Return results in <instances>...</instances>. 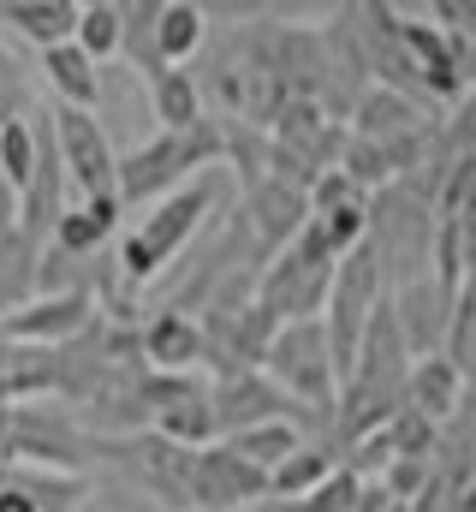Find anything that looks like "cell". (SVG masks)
Segmentation results:
<instances>
[{
    "instance_id": "cell-1",
    "label": "cell",
    "mask_w": 476,
    "mask_h": 512,
    "mask_svg": "<svg viewBox=\"0 0 476 512\" xmlns=\"http://www.w3.org/2000/svg\"><path fill=\"white\" fill-rule=\"evenodd\" d=\"M221 155H227V137L209 120L197 131H161L155 143H143V149H131L119 161V209L125 203H161V197L185 191L191 173L209 167V161H221Z\"/></svg>"
},
{
    "instance_id": "cell-2",
    "label": "cell",
    "mask_w": 476,
    "mask_h": 512,
    "mask_svg": "<svg viewBox=\"0 0 476 512\" xmlns=\"http://www.w3.org/2000/svg\"><path fill=\"white\" fill-rule=\"evenodd\" d=\"M209 203H215V185H209V179H197V185H185V191L161 197V203H155V209H149V215L119 239V274H125L131 286L155 280L173 256H185V245L197 239V227H203Z\"/></svg>"
},
{
    "instance_id": "cell-3",
    "label": "cell",
    "mask_w": 476,
    "mask_h": 512,
    "mask_svg": "<svg viewBox=\"0 0 476 512\" xmlns=\"http://www.w3.org/2000/svg\"><path fill=\"white\" fill-rule=\"evenodd\" d=\"M262 376L304 405H322V411L340 405V370H334L322 322H286L262 352Z\"/></svg>"
},
{
    "instance_id": "cell-4",
    "label": "cell",
    "mask_w": 476,
    "mask_h": 512,
    "mask_svg": "<svg viewBox=\"0 0 476 512\" xmlns=\"http://www.w3.org/2000/svg\"><path fill=\"white\" fill-rule=\"evenodd\" d=\"M48 131H54L60 167H66V185L78 191V203H114L119 197V155H114V143L102 137L96 114L60 108Z\"/></svg>"
},
{
    "instance_id": "cell-5",
    "label": "cell",
    "mask_w": 476,
    "mask_h": 512,
    "mask_svg": "<svg viewBox=\"0 0 476 512\" xmlns=\"http://www.w3.org/2000/svg\"><path fill=\"white\" fill-rule=\"evenodd\" d=\"M185 501L197 512H238L268 501V477L256 465H244L227 441L191 453V477H185Z\"/></svg>"
},
{
    "instance_id": "cell-6",
    "label": "cell",
    "mask_w": 476,
    "mask_h": 512,
    "mask_svg": "<svg viewBox=\"0 0 476 512\" xmlns=\"http://www.w3.org/2000/svg\"><path fill=\"white\" fill-rule=\"evenodd\" d=\"M90 286H78V292H48V298H30V304H18L6 322H0V334L6 340H18V346H36V352H48V346H66V340H78V334H90Z\"/></svg>"
},
{
    "instance_id": "cell-7",
    "label": "cell",
    "mask_w": 476,
    "mask_h": 512,
    "mask_svg": "<svg viewBox=\"0 0 476 512\" xmlns=\"http://www.w3.org/2000/svg\"><path fill=\"white\" fill-rule=\"evenodd\" d=\"M310 221V191L298 185H280L268 173L250 179V197H244V233L262 245V251H286Z\"/></svg>"
},
{
    "instance_id": "cell-8",
    "label": "cell",
    "mask_w": 476,
    "mask_h": 512,
    "mask_svg": "<svg viewBox=\"0 0 476 512\" xmlns=\"http://www.w3.org/2000/svg\"><path fill=\"white\" fill-rule=\"evenodd\" d=\"M209 405H215V435H244V429H256V423H274V417H292V405H286V393L268 382L262 370H244L233 382H215L209 387Z\"/></svg>"
},
{
    "instance_id": "cell-9",
    "label": "cell",
    "mask_w": 476,
    "mask_h": 512,
    "mask_svg": "<svg viewBox=\"0 0 476 512\" xmlns=\"http://www.w3.org/2000/svg\"><path fill=\"white\" fill-rule=\"evenodd\" d=\"M387 310H393V322L405 334V352L411 358H435V346L447 340V322H453V292H441L423 274V280H405Z\"/></svg>"
},
{
    "instance_id": "cell-10",
    "label": "cell",
    "mask_w": 476,
    "mask_h": 512,
    "mask_svg": "<svg viewBox=\"0 0 476 512\" xmlns=\"http://www.w3.org/2000/svg\"><path fill=\"white\" fill-rule=\"evenodd\" d=\"M137 346H143L149 376H191L203 364V322H191L185 310H161V316H149Z\"/></svg>"
},
{
    "instance_id": "cell-11",
    "label": "cell",
    "mask_w": 476,
    "mask_h": 512,
    "mask_svg": "<svg viewBox=\"0 0 476 512\" xmlns=\"http://www.w3.org/2000/svg\"><path fill=\"white\" fill-rule=\"evenodd\" d=\"M352 114H357L352 137L357 143H375V149H399V143L423 137V108L405 102V96H393V90H369V96H357Z\"/></svg>"
},
{
    "instance_id": "cell-12",
    "label": "cell",
    "mask_w": 476,
    "mask_h": 512,
    "mask_svg": "<svg viewBox=\"0 0 476 512\" xmlns=\"http://www.w3.org/2000/svg\"><path fill=\"white\" fill-rule=\"evenodd\" d=\"M459 393H465V376H459V370L435 352V358H417V364H411L399 405H411L417 417H429V423L441 429L447 417H459Z\"/></svg>"
},
{
    "instance_id": "cell-13",
    "label": "cell",
    "mask_w": 476,
    "mask_h": 512,
    "mask_svg": "<svg viewBox=\"0 0 476 512\" xmlns=\"http://www.w3.org/2000/svg\"><path fill=\"white\" fill-rule=\"evenodd\" d=\"M0 18H6L18 36H30L42 54L78 36V6H72V0H6Z\"/></svg>"
},
{
    "instance_id": "cell-14",
    "label": "cell",
    "mask_w": 476,
    "mask_h": 512,
    "mask_svg": "<svg viewBox=\"0 0 476 512\" xmlns=\"http://www.w3.org/2000/svg\"><path fill=\"white\" fill-rule=\"evenodd\" d=\"M42 72H48V84L60 90V102L66 108H96V96H102V72H96V60L78 48V42H60V48H48L42 54Z\"/></svg>"
},
{
    "instance_id": "cell-15",
    "label": "cell",
    "mask_w": 476,
    "mask_h": 512,
    "mask_svg": "<svg viewBox=\"0 0 476 512\" xmlns=\"http://www.w3.org/2000/svg\"><path fill=\"white\" fill-rule=\"evenodd\" d=\"M244 465H256L262 477H274L298 447H304V429H298V417H274V423H256V429H244V435H233L227 441Z\"/></svg>"
},
{
    "instance_id": "cell-16",
    "label": "cell",
    "mask_w": 476,
    "mask_h": 512,
    "mask_svg": "<svg viewBox=\"0 0 476 512\" xmlns=\"http://www.w3.org/2000/svg\"><path fill=\"white\" fill-rule=\"evenodd\" d=\"M119 227V197L114 203H72L66 215H60V227H54V251L60 256H96L102 251V239Z\"/></svg>"
},
{
    "instance_id": "cell-17",
    "label": "cell",
    "mask_w": 476,
    "mask_h": 512,
    "mask_svg": "<svg viewBox=\"0 0 476 512\" xmlns=\"http://www.w3.org/2000/svg\"><path fill=\"white\" fill-rule=\"evenodd\" d=\"M155 30H161V0H131V6H119V54H125L143 78H161V72H167Z\"/></svg>"
},
{
    "instance_id": "cell-18",
    "label": "cell",
    "mask_w": 476,
    "mask_h": 512,
    "mask_svg": "<svg viewBox=\"0 0 476 512\" xmlns=\"http://www.w3.org/2000/svg\"><path fill=\"white\" fill-rule=\"evenodd\" d=\"M203 36H209V12H203V6H191V0L161 6V30H155V42H161V66H167V72H179V66L203 48Z\"/></svg>"
},
{
    "instance_id": "cell-19",
    "label": "cell",
    "mask_w": 476,
    "mask_h": 512,
    "mask_svg": "<svg viewBox=\"0 0 476 512\" xmlns=\"http://www.w3.org/2000/svg\"><path fill=\"white\" fill-rule=\"evenodd\" d=\"M149 102H155L161 131H197L203 126V90H197L191 72H161V78H149Z\"/></svg>"
},
{
    "instance_id": "cell-20",
    "label": "cell",
    "mask_w": 476,
    "mask_h": 512,
    "mask_svg": "<svg viewBox=\"0 0 476 512\" xmlns=\"http://www.w3.org/2000/svg\"><path fill=\"white\" fill-rule=\"evenodd\" d=\"M334 471H340V465H334V453L304 441V447H298V453H292L274 477H268V495H274V501H304V495H316Z\"/></svg>"
},
{
    "instance_id": "cell-21",
    "label": "cell",
    "mask_w": 476,
    "mask_h": 512,
    "mask_svg": "<svg viewBox=\"0 0 476 512\" xmlns=\"http://www.w3.org/2000/svg\"><path fill=\"white\" fill-rule=\"evenodd\" d=\"M30 173H36V126H30V114H6L0 120V185L18 197L30 185Z\"/></svg>"
},
{
    "instance_id": "cell-22",
    "label": "cell",
    "mask_w": 476,
    "mask_h": 512,
    "mask_svg": "<svg viewBox=\"0 0 476 512\" xmlns=\"http://www.w3.org/2000/svg\"><path fill=\"white\" fill-rule=\"evenodd\" d=\"M459 376H476V280L459 286L453 298V322H447V352H441Z\"/></svg>"
},
{
    "instance_id": "cell-23",
    "label": "cell",
    "mask_w": 476,
    "mask_h": 512,
    "mask_svg": "<svg viewBox=\"0 0 476 512\" xmlns=\"http://www.w3.org/2000/svg\"><path fill=\"white\" fill-rule=\"evenodd\" d=\"M96 66L102 60H114L119 54V6L114 0H90V6H78V36H72Z\"/></svg>"
},
{
    "instance_id": "cell-24",
    "label": "cell",
    "mask_w": 476,
    "mask_h": 512,
    "mask_svg": "<svg viewBox=\"0 0 476 512\" xmlns=\"http://www.w3.org/2000/svg\"><path fill=\"white\" fill-rule=\"evenodd\" d=\"M465 209H476V155H453L435 191V221H459Z\"/></svg>"
},
{
    "instance_id": "cell-25",
    "label": "cell",
    "mask_w": 476,
    "mask_h": 512,
    "mask_svg": "<svg viewBox=\"0 0 476 512\" xmlns=\"http://www.w3.org/2000/svg\"><path fill=\"white\" fill-rule=\"evenodd\" d=\"M441 137H447V149H453V155H476V84L453 102V114H447Z\"/></svg>"
},
{
    "instance_id": "cell-26",
    "label": "cell",
    "mask_w": 476,
    "mask_h": 512,
    "mask_svg": "<svg viewBox=\"0 0 476 512\" xmlns=\"http://www.w3.org/2000/svg\"><path fill=\"white\" fill-rule=\"evenodd\" d=\"M6 233H18V197L0 185V239H6Z\"/></svg>"
},
{
    "instance_id": "cell-27",
    "label": "cell",
    "mask_w": 476,
    "mask_h": 512,
    "mask_svg": "<svg viewBox=\"0 0 476 512\" xmlns=\"http://www.w3.org/2000/svg\"><path fill=\"white\" fill-rule=\"evenodd\" d=\"M256 512H304V507H298V501H274V495H268V501H256Z\"/></svg>"
},
{
    "instance_id": "cell-28",
    "label": "cell",
    "mask_w": 476,
    "mask_h": 512,
    "mask_svg": "<svg viewBox=\"0 0 476 512\" xmlns=\"http://www.w3.org/2000/svg\"><path fill=\"white\" fill-rule=\"evenodd\" d=\"M459 512H476V477H471V489L459 495Z\"/></svg>"
},
{
    "instance_id": "cell-29",
    "label": "cell",
    "mask_w": 476,
    "mask_h": 512,
    "mask_svg": "<svg viewBox=\"0 0 476 512\" xmlns=\"http://www.w3.org/2000/svg\"><path fill=\"white\" fill-rule=\"evenodd\" d=\"M0 423H6V393H0Z\"/></svg>"
},
{
    "instance_id": "cell-30",
    "label": "cell",
    "mask_w": 476,
    "mask_h": 512,
    "mask_svg": "<svg viewBox=\"0 0 476 512\" xmlns=\"http://www.w3.org/2000/svg\"><path fill=\"white\" fill-rule=\"evenodd\" d=\"M0 108H6V102H0ZM0 120H6V114H0Z\"/></svg>"
},
{
    "instance_id": "cell-31",
    "label": "cell",
    "mask_w": 476,
    "mask_h": 512,
    "mask_svg": "<svg viewBox=\"0 0 476 512\" xmlns=\"http://www.w3.org/2000/svg\"><path fill=\"white\" fill-rule=\"evenodd\" d=\"M191 512H197V507H191Z\"/></svg>"
}]
</instances>
